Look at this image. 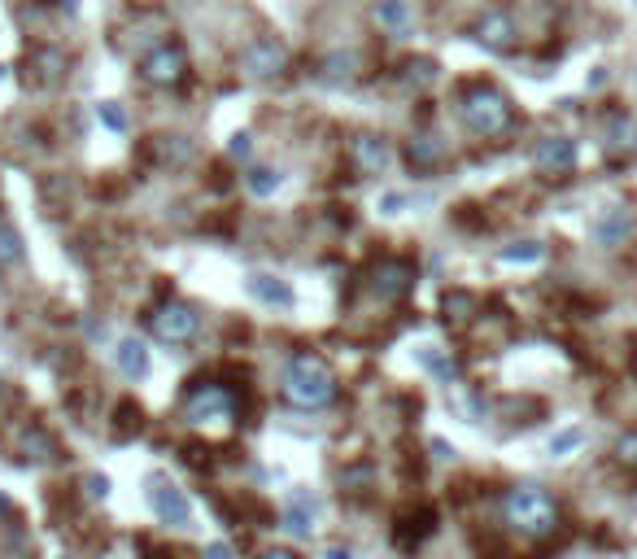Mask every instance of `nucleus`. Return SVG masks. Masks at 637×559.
<instances>
[{"label":"nucleus","mask_w":637,"mask_h":559,"mask_svg":"<svg viewBox=\"0 0 637 559\" xmlns=\"http://www.w3.org/2000/svg\"><path fill=\"white\" fill-rule=\"evenodd\" d=\"M328 559H354V555H350V551H341V546H332Z\"/></svg>","instance_id":"nucleus-40"},{"label":"nucleus","mask_w":637,"mask_h":559,"mask_svg":"<svg viewBox=\"0 0 637 559\" xmlns=\"http://www.w3.org/2000/svg\"><path fill=\"white\" fill-rule=\"evenodd\" d=\"M140 79L144 83H153V88H175V83H184L188 79V53H184V44H158L153 53H144L140 57Z\"/></svg>","instance_id":"nucleus-7"},{"label":"nucleus","mask_w":637,"mask_h":559,"mask_svg":"<svg viewBox=\"0 0 637 559\" xmlns=\"http://www.w3.org/2000/svg\"><path fill=\"white\" fill-rule=\"evenodd\" d=\"M441 311H446V324H476L480 315V297L467 293V289H450L446 297H441Z\"/></svg>","instance_id":"nucleus-21"},{"label":"nucleus","mask_w":637,"mask_h":559,"mask_svg":"<svg viewBox=\"0 0 637 559\" xmlns=\"http://www.w3.org/2000/svg\"><path fill=\"white\" fill-rule=\"evenodd\" d=\"M603 149L611 158H629L637 153V118L633 114H611L603 123Z\"/></svg>","instance_id":"nucleus-14"},{"label":"nucleus","mask_w":637,"mask_h":559,"mask_svg":"<svg viewBox=\"0 0 637 559\" xmlns=\"http://www.w3.org/2000/svg\"><path fill=\"white\" fill-rule=\"evenodd\" d=\"M57 5H62L66 14H79V0H57Z\"/></svg>","instance_id":"nucleus-39"},{"label":"nucleus","mask_w":637,"mask_h":559,"mask_svg":"<svg viewBox=\"0 0 637 559\" xmlns=\"http://www.w3.org/2000/svg\"><path fill=\"white\" fill-rule=\"evenodd\" d=\"M14 450H18V459H22V463H31V468H44V463H53V459H57V442H53V433H48L44 424H35V420L18 428Z\"/></svg>","instance_id":"nucleus-10"},{"label":"nucleus","mask_w":637,"mask_h":559,"mask_svg":"<svg viewBox=\"0 0 637 559\" xmlns=\"http://www.w3.org/2000/svg\"><path fill=\"white\" fill-rule=\"evenodd\" d=\"M633 367H637V354H633Z\"/></svg>","instance_id":"nucleus-42"},{"label":"nucleus","mask_w":637,"mask_h":559,"mask_svg":"<svg viewBox=\"0 0 637 559\" xmlns=\"http://www.w3.org/2000/svg\"><path fill=\"white\" fill-rule=\"evenodd\" d=\"M459 118L467 123V132L498 140L515 127V105L507 92L494 88V83H467L459 92Z\"/></svg>","instance_id":"nucleus-3"},{"label":"nucleus","mask_w":637,"mask_h":559,"mask_svg":"<svg viewBox=\"0 0 637 559\" xmlns=\"http://www.w3.org/2000/svg\"><path fill=\"white\" fill-rule=\"evenodd\" d=\"M227 153H232V158H240V162H245L249 153H254V136H249V132L232 136V145H227Z\"/></svg>","instance_id":"nucleus-33"},{"label":"nucleus","mask_w":637,"mask_h":559,"mask_svg":"<svg viewBox=\"0 0 637 559\" xmlns=\"http://www.w3.org/2000/svg\"><path fill=\"white\" fill-rule=\"evenodd\" d=\"M83 494H88L92 503H96V498L105 503V498H110V477H105V472H92V477H83Z\"/></svg>","instance_id":"nucleus-32"},{"label":"nucleus","mask_w":637,"mask_h":559,"mask_svg":"<svg viewBox=\"0 0 637 559\" xmlns=\"http://www.w3.org/2000/svg\"><path fill=\"white\" fill-rule=\"evenodd\" d=\"M245 289L254 293L258 302L280 306V311H288V306H293V289H288V280H280V276H267V271H254V276L245 280Z\"/></svg>","instance_id":"nucleus-18"},{"label":"nucleus","mask_w":637,"mask_h":559,"mask_svg":"<svg viewBox=\"0 0 637 559\" xmlns=\"http://www.w3.org/2000/svg\"><path fill=\"white\" fill-rule=\"evenodd\" d=\"M114 363H118V372H123L127 380H144L149 376V350H144V341L136 337H123L114 346Z\"/></svg>","instance_id":"nucleus-20"},{"label":"nucleus","mask_w":637,"mask_h":559,"mask_svg":"<svg viewBox=\"0 0 637 559\" xmlns=\"http://www.w3.org/2000/svg\"><path fill=\"white\" fill-rule=\"evenodd\" d=\"M533 162L542 166V171H550V175L572 171V162H576V140H568V136H546V140H537V145H533Z\"/></svg>","instance_id":"nucleus-13"},{"label":"nucleus","mask_w":637,"mask_h":559,"mask_svg":"<svg viewBox=\"0 0 637 559\" xmlns=\"http://www.w3.org/2000/svg\"><path fill=\"white\" fill-rule=\"evenodd\" d=\"M201 559H232V546H227V542H210Z\"/></svg>","instance_id":"nucleus-36"},{"label":"nucleus","mask_w":637,"mask_h":559,"mask_svg":"<svg viewBox=\"0 0 637 559\" xmlns=\"http://www.w3.org/2000/svg\"><path fill=\"white\" fill-rule=\"evenodd\" d=\"M581 442H585V428H563L559 437H550V455H555V459H563V455H568V450H576Z\"/></svg>","instance_id":"nucleus-28"},{"label":"nucleus","mask_w":637,"mask_h":559,"mask_svg":"<svg viewBox=\"0 0 637 559\" xmlns=\"http://www.w3.org/2000/svg\"><path fill=\"white\" fill-rule=\"evenodd\" d=\"M515 22L511 14H502V9H494V14H485L476 22V44L480 49H489V53H511L515 49Z\"/></svg>","instance_id":"nucleus-12"},{"label":"nucleus","mask_w":637,"mask_h":559,"mask_svg":"<svg viewBox=\"0 0 637 559\" xmlns=\"http://www.w3.org/2000/svg\"><path fill=\"white\" fill-rule=\"evenodd\" d=\"M419 363H424L441 385H454V380H459V363H454V354L441 346H419Z\"/></svg>","instance_id":"nucleus-22"},{"label":"nucleus","mask_w":637,"mask_h":559,"mask_svg":"<svg viewBox=\"0 0 637 559\" xmlns=\"http://www.w3.org/2000/svg\"><path fill=\"white\" fill-rule=\"evenodd\" d=\"M350 66H354V57H345V53H336L323 62V79L328 83H341V79H350Z\"/></svg>","instance_id":"nucleus-31"},{"label":"nucleus","mask_w":637,"mask_h":559,"mask_svg":"<svg viewBox=\"0 0 637 559\" xmlns=\"http://www.w3.org/2000/svg\"><path fill=\"white\" fill-rule=\"evenodd\" d=\"M336 372L332 363L323 359L319 350H293L284 363V380H280V394L288 407L297 411H323L336 402Z\"/></svg>","instance_id":"nucleus-2"},{"label":"nucleus","mask_w":637,"mask_h":559,"mask_svg":"<svg viewBox=\"0 0 637 559\" xmlns=\"http://www.w3.org/2000/svg\"><path fill=\"white\" fill-rule=\"evenodd\" d=\"M350 162H354V171L358 175H384L389 171V162H393V153H389V140L384 136H354L350 140Z\"/></svg>","instance_id":"nucleus-11"},{"label":"nucleus","mask_w":637,"mask_h":559,"mask_svg":"<svg viewBox=\"0 0 637 559\" xmlns=\"http://www.w3.org/2000/svg\"><path fill=\"white\" fill-rule=\"evenodd\" d=\"M502 263H542L546 258V245L542 241H515V245H507L502 249Z\"/></svg>","instance_id":"nucleus-27"},{"label":"nucleus","mask_w":637,"mask_h":559,"mask_svg":"<svg viewBox=\"0 0 637 559\" xmlns=\"http://www.w3.org/2000/svg\"><path fill=\"white\" fill-rule=\"evenodd\" d=\"M149 507H153V516H158L166 529H188L192 525L188 494L179 490V485H171L166 477H149Z\"/></svg>","instance_id":"nucleus-8"},{"label":"nucleus","mask_w":637,"mask_h":559,"mask_svg":"<svg viewBox=\"0 0 637 559\" xmlns=\"http://www.w3.org/2000/svg\"><path fill=\"white\" fill-rule=\"evenodd\" d=\"M441 158H446V145H441L437 136H428V132L411 136V145H406V162H411V171H419V175L437 171Z\"/></svg>","instance_id":"nucleus-17"},{"label":"nucleus","mask_w":637,"mask_h":559,"mask_svg":"<svg viewBox=\"0 0 637 559\" xmlns=\"http://www.w3.org/2000/svg\"><path fill=\"white\" fill-rule=\"evenodd\" d=\"M502 525L511 533H520L528 542H550L563 533V507L559 498L546 490V485L537 481H515L507 494H502Z\"/></svg>","instance_id":"nucleus-1"},{"label":"nucleus","mask_w":637,"mask_h":559,"mask_svg":"<svg viewBox=\"0 0 637 559\" xmlns=\"http://www.w3.org/2000/svg\"><path fill=\"white\" fill-rule=\"evenodd\" d=\"M0 83H5V66H0Z\"/></svg>","instance_id":"nucleus-41"},{"label":"nucleus","mask_w":637,"mask_h":559,"mask_svg":"<svg viewBox=\"0 0 637 559\" xmlns=\"http://www.w3.org/2000/svg\"><path fill=\"white\" fill-rule=\"evenodd\" d=\"M22 258H27V249H22V236L14 223L0 219V267H18Z\"/></svg>","instance_id":"nucleus-26"},{"label":"nucleus","mask_w":637,"mask_h":559,"mask_svg":"<svg viewBox=\"0 0 637 559\" xmlns=\"http://www.w3.org/2000/svg\"><path fill=\"white\" fill-rule=\"evenodd\" d=\"M284 529L293 533V538H310V529H315V498L306 490H297L284 503Z\"/></svg>","instance_id":"nucleus-19"},{"label":"nucleus","mask_w":637,"mask_h":559,"mask_svg":"<svg viewBox=\"0 0 637 559\" xmlns=\"http://www.w3.org/2000/svg\"><path fill=\"white\" fill-rule=\"evenodd\" d=\"M96 118H101L110 132H127V114H123V105H118V101H101V105H96Z\"/></svg>","instance_id":"nucleus-29"},{"label":"nucleus","mask_w":637,"mask_h":559,"mask_svg":"<svg viewBox=\"0 0 637 559\" xmlns=\"http://www.w3.org/2000/svg\"><path fill=\"white\" fill-rule=\"evenodd\" d=\"M280 184H284V175L275 171V166H254V171L245 175V188L254 197H275V193H280Z\"/></svg>","instance_id":"nucleus-25"},{"label":"nucleus","mask_w":637,"mask_h":559,"mask_svg":"<svg viewBox=\"0 0 637 559\" xmlns=\"http://www.w3.org/2000/svg\"><path fill=\"white\" fill-rule=\"evenodd\" d=\"M258 559H297V551H288V546H267V551H258Z\"/></svg>","instance_id":"nucleus-37"},{"label":"nucleus","mask_w":637,"mask_h":559,"mask_svg":"<svg viewBox=\"0 0 637 559\" xmlns=\"http://www.w3.org/2000/svg\"><path fill=\"white\" fill-rule=\"evenodd\" d=\"M432 455H437V459H454V446H446V442H432Z\"/></svg>","instance_id":"nucleus-38"},{"label":"nucleus","mask_w":637,"mask_h":559,"mask_svg":"<svg viewBox=\"0 0 637 559\" xmlns=\"http://www.w3.org/2000/svg\"><path fill=\"white\" fill-rule=\"evenodd\" d=\"M284 66H288V49L280 40H254L240 49V75L249 79H275L284 75Z\"/></svg>","instance_id":"nucleus-9"},{"label":"nucleus","mask_w":637,"mask_h":559,"mask_svg":"<svg viewBox=\"0 0 637 559\" xmlns=\"http://www.w3.org/2000/svg\"><path fill=\"white\" fill-rule=\"evenodd\" d=\"M136 546H140V551L149 555V559H188V555H179V551H166V546H153L149 538H140Z\"/></svg>","instance_id":"nucleus-34"},{"label":"nucleus","mask_w":637,"mask_h":559,"mask_svg":"<svg viewBox=\"0 0 637 559\" xmlns=\"http://www.w3.org/2000/svg\"><path fill=\"white\" fill-rule=\"evenodd\" d=\"M144 319H149V332L162 341V346H188V341H197V332H201L197 306L179 302V297H166V302H158Z\"/></svg>","instance_id":"nucleus-5"},{"label":"nucleus","mask_w":637,"mask_h":559,"mask_svg":"<svg viewBox=\"0 0 637 559\" xmlns=\"http://www.w3.org/2000/svg\"><path fill=\"white\" fill-rule=\"evenodd\" d=\"M415 280H419L415 263H411V258H398V254L380 258V263L371 267V293H376L384 306L406 302V297L415 293Z\"/></svg>","instance_id":"nucleus-6"},{"label":"nucleus","mask_w":637,"mask_h":559,"mask_svg":"<svg viewBox=\"0 0 637 559\" xmlns=\"http://www.w3.org/2000/svg\"><path fill=\"white\" fill-rule=\"evenodd\" d=\"M406 79L424 88V83L437 79V62H432V57H415V62H406Z\"/></svg>","instance_id":"nucleus-30"},{"label":"nucleus","mask_w":637,"mask_h":559,"mask_svg":"<svg viewBox=\"0 0 637 559\" xmlns=\"http://www.w3.org/2000/svg\"><path fill=\"white\" fill-rule=\"evenodd\" d=\"M432 529H437V511H432V507H415V511H406V516L398 520L393 538H398V546H406V551H411V546L424 542Z\"/></svg>","instance_id":"nucleus-16"},{"label":"nucleus","mask_w":637,"mask_h":559,"mask_svg":"<svg viewBox=\"0 0 637 559\" xmlns=\"http://www.w3.org/2000/svg\"><path fill=\"white\" fill-rule=\"evenodd\" d=\"M236 389L223 385V380L214 376H201L192 380V385L184 389V398H179V420L192 424V428H206V424H232L236 420Z\"/></svg>","instance_id":"nucleus-4"},{"label":"nucleus","mask_w":637,"mask_h":559,"mask_svg":"<svg viewBox=\"0 0 637 559\" xmlns=\"http://www.w3.org/2000/svg\"><path fill=\"white\" fill-rule=\"evenodd\" d=\"M376 22L393 35H406L415 18H411V5H406V0H376Z\"/></svg>","instance_id":"nucleus-23"},{"label":"nucleus","mask_w":637,"mask_h":559,"mask_svg":"<svg viewBox=\"0 0 637 559\" xmlns=\"http://www.w3.org/2000/svg\"><path fill=\"white\" fill-rule=\"evenodd\" d=\"M629 232H633V214L624 206H611V210L598 214V223H594V245H603V249L624 245V241H629Z\"/></svg>","instance_id":"nucleus-15"},{"label":"nucleus","mask_w":637,"mask_h":559,"mask_svg":"<svg viewBox=\"0 0 637 559\" xmlns=\"http://www.w3.org/2000/svg\"><path fill=\"white\" fill-rule=\"evenodd\" d=\"M406 210V197L402 193H384L380 197V214H402Z\"/></svg>","instance_id":"nucleus-35"},{"label":"nucleus","mask_w":637,"mask_h":559,"mask_svg":"<svg viewBox=\"0 0 637 559\" xmlns=\"http://www.w3.org/2000/svg\"><path fill=\"white\" fill-rule=\"evenodd\" d=\"M611 463H616L620 472H629V477H637V424L624 428L616 442H611Z\"/></svg>","instance_id":"nucleus-24"}]
</instances>
